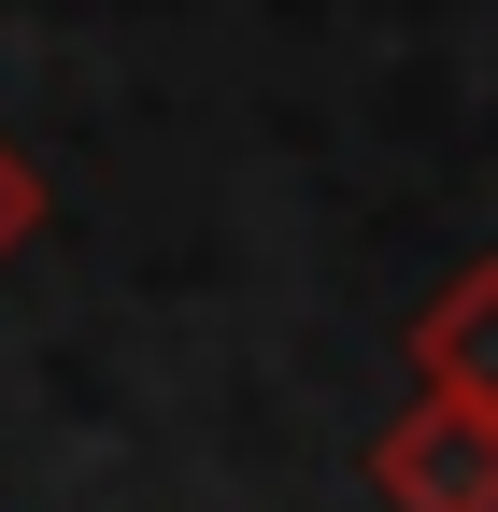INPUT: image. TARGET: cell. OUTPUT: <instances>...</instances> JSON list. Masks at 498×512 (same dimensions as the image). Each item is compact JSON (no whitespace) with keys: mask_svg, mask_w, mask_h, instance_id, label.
<instances>
[{"mask_svg":"<svg viewBox=\"0 0 498 512\" xmlns=\"http://www.w3.org/2000/svg\"><path fill=\"white\" fill-rule=\"evenodd\" d=\"M413 370H427V399L498 413V256H470V271L413 313Z\"/></svg>","mask_w":498,"mask_h":512,"instance_id":"obj_2","label":"cell"},{"mask_svg":"<svg viewBox=\"0 0 498 512\" xmlns=\"http://www.w3.org/2000/svg\"><path fill=\"white\" fill-rule=\"evenodd\" d=\"M29 228H43V171L0 143V271H15V242H29Z\"/></svg>","mask_w":498,"mask_h":512,"instance_id":"obj_3","label":"cell"},{"mask_svg":"<svg viewBox=\"0 0 498 512\" xmlns=\"http://www.w3.org/2000/svg\"><path fill=\"white\" fill-rule=\"evenodd\" d=\"M370 498L385 512H498V413L413 399L385 441H370Z\"/></svg>","mask_w":498,"mask_h":512,"instance_id":"obj_1","label":"cell"}]
</instances>
